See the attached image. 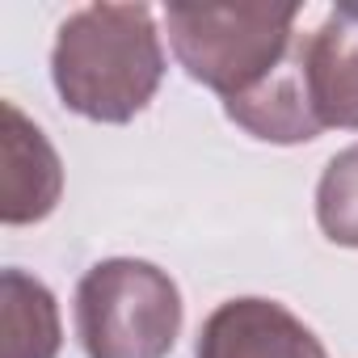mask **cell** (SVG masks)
<instances>
[{"mask_svg": "<svg viewBox=\"0 0 358 358\" xmlns=\"http://www.w3.org/2000/svg\"><path fill=\"white\" fill-rule=\"evenodd\" d=\"M160 80L164 43L148 5H85L55 34L51 85L89 122H131L148 110Z\"/></svg>", "mask_w": 358, "mask_h": 358, "instance_id": "obj_1", "label": "cell"}, {"mask_svg": "<svg viewBox=\"0 0 358 358\" xmlns=\"http://www.w3.org/2000/svg\"><path fill=\"white\" fill-rule=\"evenodd\" d=\"M316 224L333 245L358 249V143L324 164L316 182Z\"/></svg>", "mask_w": 358, "mask_h": 358, "instance_id": "obj_9", "label": "cell"}, {"mask_svg": "<svg viewBox=\"0 0 358 358\" xmlns=\"http://www.w3.org/2000/svg\"><path fill=\"white\" fill-rule=\"evenodd\" d=\"M194 358H329V350L287 303L241 295L203 320Z\"/></svg>", "mask_w": 358, "mask_h": 358, "instance_id": "obj_4", "label": "cell"}, {"mask_svg": "<svg viewBox=\"0 0 358 358\" xmlns=\"http://www.w3.org/2000/svg\"><path fill=\"white\" fill-rule=\"evenodd\" d=\"M303 43V34H299ZM287 55V64L278 72H270L257 89L224 101V114L249 131L253 139H266V143H308L316 139L324 127L316 118V106H312V93H308V76H303V51Z\"/></svg>", "mask_w": 358, "mask_h": 358, "instance_id": "obj_7", "label": "cell"}, {"mask_svg": "<svg viewBox=\"0 0 358 358\" xmlns=\"http://www.w3.org/2000/svg\"><path fill=\"white\" fill-rule=\"evenodd\" d=\"M182 291L143 257H106L76 282L85 358H169L182 337Z\"/></svg>", "mask_w": 358, "mask_h": 358, "instance_id": "obj_3", "label": "cell"}, {"mask_svg": "<svg viewBox=\"0 0 358 358\" xmlns=\"http://www.w3.org/2000/svg\"><path fill=\"white\" fill-rule=\"evenodd\" d=\"M0 358H59L64 324L59 303L30 270H0Z\"/></svg>", "mask_w": 358, "mask_h": 358, "instance_id": "obj_8", "label": "cell"}, {"mask_svg": "<svg viewBox=\"0 0 358 358\" xmlns=\"http://www.w3.org/2000/svg\"><path fill=\"white\" fill-rule=\"evenodd\" d=\"M320 127L358 131V0H341L299 43Z\"/></svg>", "mask_w": 358, "mask_h": 358, "instance_id": "obj_6", "label": "cell"}, {"mask_svg": "<svg viewBox=\"0 0 358 358\" xmlns=\"http://www.w3.org/2000/svg\"><path fill=\"white\" fill-rule=\"evenodd\" d=\"M64 199V164L51 139L17 101H5V131H0V220L26 228L47 220Z\"/></svg>", "mask_w": 358, "mask_h": 358, "instance_id": "obj_5", "label": "cell"}, {"mask_svg": "<svg viewBox=\"0 0 358 358\" xmlns=\"http://www.w3.org/2000/svg\"><path fill=\"white\" fill-rule=\"evenodd\" d=\"M299 5H169L164 30L186 76L224 101L257 89L287 64Z\"/></svg>", "mask_w": 358, "mask_h": 358, "instance_id": "obj_2", "label": "cell"}]
</instances>
